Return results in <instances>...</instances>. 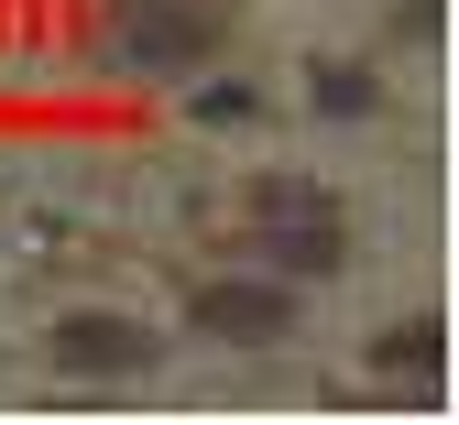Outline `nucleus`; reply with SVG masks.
Wrapping results in <instances>:
<instances>
[{"label": "nucleus", "instance_id": "5", "mask_svg": "<svg viewBox=\"0 0 459 425\" xmlns=\"http://www.w3.org/2000/svg\"><path fill=\"white\" fill-rule=\"evenodd\" d=\"M437 360H448V327L437 317H405V327L383 338V371L394 382H437Z\"/></svg>", "mask_w": 459, "mask_h": 425}, {"label": "nucleus", "instance_id": "2", "mask_svg": "<svg viewBox=\"0 0 459 425\" xmlns=\"http://www.w3.org/2000/svg\"><path fill=\"white\" fill-rule=\"evenodd\" d=\"M252 240H263V262L273 273H339V251H351V218H339V197L296 186V174H263L252 186Z\"/></svg>", "mask_w": 459, "mask_h": 425}, {"label": "nucleus", "instance_id": "4", "mask_svg": "<svg viewBox=\"0 0 459 425\" xmlns=\"http://www.w3.org/2000/svg\"><path fill=\"white\" fill-rule=\"evenodd\" d=\"M55 349H66V371H143V360H153L143 327H121V317H77Z\"/></svg>", "mask_w": 459, "mask_h": 425}, {"label": "nucleus", "instance_id": "3", "mask_svg": "<svg viewBox=\"0 0 459 425\" xmlns=\"http://www.w3.org/2000/svg\"><path fill=\"white\" fill-rule=\"evenodd\" d=\"M186 317H197V338H219V349H273L284 327H296V284H273V273H252V284H208Z\"/></svg>", "mask_w": 459, "mask_h": 425}, {"label": "nucleus", "instance_id": "1", "mask_svg": "<svg viewBox=\"0 0 459 425\" xmlns=\"http://www.w3.org/2000/svg\"><path fill=\"white\" fill-rule=\"evenodd\" d=\"M230 33V0H121L109 12V55L132 77H197Z\"/></svg>", "mask_w": 459, "mask_h": 425}]
</instances>
